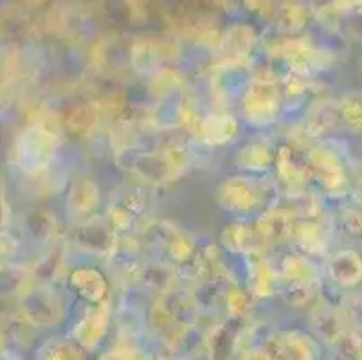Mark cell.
<instances>
[{
    "instance_id": "cell-1",
    "label": "cell",
    "mask_w": 362,
    "mask_h": 360,
    "mask_svg": "<svg viewBox=\"0 0 362 360\" xmlns=\"http://www.w3.org/2000/svg\"><path fill=\"white\" fill-rule=\"evenodd\" d=\"M123 163L127 170L151 184H164L179 177L187 164L182 148L164 151H124Z\"/></svg>"
},
{
    "instance_id": "cell-2",
    "label": "cell",
    "mask_w": 362,
    "mask_h": 360,
    "mask_svg": "<svg viewBox=\"0 0 362 360\" xmlns=\"http://www.w3.org/2000/svg\"><path fill=\"white\" fill-rule=\"evenodd\" d=\"M58 146H60V139L54 132L44 124H31L16 137V164L28 175L42 173L54 158Z\"/></svg>"
},
{
    "instance_id": "cell-3",
    "label": "cell",
    "mask_w": 362,
    "mask_h": 360,
    "mask_svg": "<svg viewBox=\"0 0 362 360\" xmlns=\"http://www.w3.org/2000/svg\"><path fill=\"white\" fill-rule=\"evenodd\" d=\"M281 108V94L271 79H255L243 95V115L247 124L256 128L276 123Z\"/></svg>"
},
{
    "instance_id": "cell-4",
    "label": "cell",
    "mask_w": 362,
    "mask_h": 360,
    "mask_svg": "<svg viewBox=\"0 0 362 360\" xmlns=\"http://www.w3.org/2000/svg\"><path fill=\"white\" fill-rule=\"evenodd\" d=\"M218 204L229 213H252L262 206V191L252 178H226L218 186Z\"/></svg>"
},
{
    "instance_id": "cell-5",
    "label": "cell",
    "mask_w": 362,
    "mask_h": 360,
    "mask_svg": "<svg viewBox=\"0 0 362 360\" xmlns=\"http://www.w3.org/2000/svg\"><path fill=\"white\" fill-rule=\"evenodd\" d=\"M308 164L328 193L342 194L346 191V171H344V166H342L337 153H334L328 148L317 146L308 153Z\"/></svg>"
},
{
    "instance_id": "cell-6",
    "label": "cell",
    "mask_w": 362,
    "mask_h": 360,
    "mask_svg": "<svg viewBox=\"0 0 362 360\" xmlns=\"http://www.w3.org/2000/svg\"><path fill=\"white\" fill-rule=\"evenodd\" d=\"M332 281L344 289H354L362 281V257L351 249H342L330 257L328 263Z\"/></svg>"
},
{
    "instance_id": "cell-7",
    "label": "cell",
    "mask_w": 362,
    "mask_h": 360,
    "mask_svg": "<svg viewBox=\"0 0 362 360\" xmlns=\"http://www.w3.org/2000/svg\"><path fill=\"white\" fill-rule=\"evenodd\" d=\"M238 123L231 114H209L199 123V135L209 146L229 143L236 134Z\"/></svg>"
},
{
    "instance_id": "cell-8",
    "label": "cell",
    "mask_w": 362,
    "mask_h": 360,
    "mask_svg": "<svg viewBox=\"0 0 362 360\" xmlns=\"http://www.w3.org/2000/svg\"><path fill=\"white\" fill-rule=\"evenodd\" d=\"M69 285L72 292H76L88 301H100L107 292V279L98 269L92 267H81V269L72 270L69 276Z\"/></svg>"
},
{
    "instance_id": "cell-9",
    "label": "cell",
    "mask_w": 362,
    "mask_h": 360,
    "mask_svg": "<svg viewBox=\"0 0 362 360\" xmlns=\"http://www.w3.org/2000/svg\"><path fill=\"white\" fill-rule=\"evenodd\" d=\"M74 240L81 249L90 250L94 254H110L117 242L107 226L96 222H87L78 227Z\"/></svg>"
},
{
    "instance_id": "cell-10",
    "label": "cell",
    "mask_w": 362,
    "mask_h": 360,
    "mask_svg": "<svg viewBox=\"0 0 362 360\" xmlns=\"http://www.w3.org/2000/svg\"><path fill=\"white\" fill-rule=\"evenodd\" d=\"M98 204H100V191H98L96 184L87 180V178H80L72 184L67 197V206L72 214L92 213L98 207Z\"/></svg>"
},
{
    "instance_id": "cell-11",
    "label": "cell",
    "mask_w": 362,
    "mask_h": 360,
    "mask_svg": "<svg viewBox=\"0 0 362 360\" xmlns=\"http://www.w3.org/2000/svg\"><path fill=\"white\" fill-rule=\"evenodd\" d=\"M276 171H278L279 178L283 184H287L291 187L301 186L308 177V168H303L294 157V151L288 146H281L276 153Z\"/></svg>"
},
{
    "instance_id": "cell-12",
    "label": "cell",
    "mask_w": 362,
    "mask_h": 360,
    "mask_svg": "<svg viewBox=\"0 0 362 360\" xmlns=\"http://www.w3.org/2000/svg\"><path fill=\"white\" fill-rule=\"evenodd\" d=\"M276 155L263 143H251L243 146L236 155V164L242 170L249 171H265L274 163Z\"/></svg>"
},
{
    "instance_id": "cell-13",
    "label": "cell",
    "mask_w": 362,
    "mask_h": 360,
    "mask_svg": "<svg viewBox=\"0 0 362 360\" xmlns=\"http://www.w3.org/2000/svg\"><path fill=\"white\" fill-rule=\"evenodd\" d=\"M184 117H186V108H184L180 98H177L173 92L166 94V98L157 105L156 112H153V121L159 128H175L182 124Z\"/></svg>"
},
{
    "instance_id": "cell-14",
    "label": "cell",
    "mask_w": 362,
    "mask_h": 360,
    "mask_svg": "<svg viewBox=\"0 0 362 360\" xmlns=\"http://www.w3.org/2000/svg\"><path fill=\"white\" fill-rule=\"evenodd\" d=\"M281 276L285 281H305L310 283L315 281L314 267L301 256H288L285 262L281 263Z\"/></svg>"
},
{
    "instance_id": "cell-15",
    "label": "cell",
    "mask_w": 362,
    "mask_h": 360,
    "mask_svg": "<svg viewBox=\"0 0 362 360\" xmlns=\"http://www.w3.org/2000/svg\"><path fill=\"white\" fill-rule=\"evenodd\" d=\"M298 242L307 252L319 254V250H325L327 247V238L322 233V227L315 226L314 222H305L298 227Z\"/></svg>"
},
{
    "instance_id": "cell-16",
    "label": "cell",
    "mask_w": 362,
    "mask_h": 360,
    "mask_svg": "<svg viewBox=\"0 0 362 360\" xmlns=\"http://www.w3.org/2000/svg\"><path fill=\"white\" fill-rule=\"evenodd\" d=\"M259 234L265 240H279L281 236L288 234L291 231V222H288L287 214L283 213H271L267 214L265 218H262L259 222Z\"/></svg>"
},
{
    "instance_id": "cell-17",
    "label": "cell",
    "mask_w": 362,
    "mask_h": 360,
    "mask_svg": "<svg viewBox=\"0 0 362 360\" xmlns=\"http://www.w3.org/2000/svg\"><path fill=\"white\" fill-rule=\"evenodd\" d=\"M342 119L346 121L348 127L354 132L362 135V95L350 94L342 99L341 107H339Z\"/></svg>"
},
{
    "instance_id": "cell-18",
    "label": "cell",
    "mask_w": 362,
    "mask_h": 360,
    "mask_svg": "<svg viewBox=\"0 0 362 360\" xmlns=\"http://www.w3.org/2000/svg\"><path fill=\"white\" fill-rule=\"evenodd\" d=\"M249 240H251V231L242 223H233L222 234V245L229 252H243L249 245Z\"/></svg>"
},
{
    "instance_id": "cell-19",
    "label": "cell",
    "mask_w": 362,
    "mask_h": 360,
    "mask_svg": "<svg viewBox=\"0 0 362 360\" xmlns=\"http://www.w3.org/2000/svg\"><path fill=\"white\" fill-rule=\"evenodd\" d=\"M25 227L29 229V233L36 238V240H45V236H49L52 229V218L49 213H35L29 214V218L25 220Z\"/></svg>"
},
{
    "instance_id": "cell-20",
    "label": "cell",
    "mask_w": 362,
    "mask_h": 360,
    "mask_svg": "<svg viewBox=\"0 0 362 360\" xmlns=\"http://www.w3.org/2000/svg\"><path fill=\"white\" fill-rule=\"evenodd\" d=\"M168 249H170L171 257H173L175 262H179V263L189 262V260H192V254H193V242L187 236L177 234V236L171 240L170 245H168Z\"/></svg>"
},
{
    "instance_id": "cell-21",
    "label": "cell",
    "mask_w": 362,
    "mask_h": 360,
    "mask_svg": "<svg viewBox=\"0 0 362 360\" xmlns=\"http://www.w3.org/2000/svg\"><path fill=\"white\" fill-rule=\"evenodd\" d=\"M334 124H335V115L332 114L330 108H321V110L312 112L308 128H310L312 134H322V132H327L328 128L334 127Z\"/></svg>"
},
{
    "instance_id": "cell-22",
    "label": "cell",
    "mask_w": 362,
    "mask_h": 360,
    "mask_svg": "<svg viewBox=\"0 0 362 360\" xmlns=\"http://www.w3.org/2000/svg\"><path fill=\"white\" fill-rule=\"evenodd\" d=\"M344 227L350 234L354 236L362 238V216L357 213H348L346 218H344Z\"/></svg>"
}]
</instances>
